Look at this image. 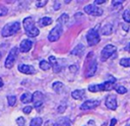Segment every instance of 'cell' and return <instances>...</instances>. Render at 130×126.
I'll return each instance as SVG.
<instances>
[{"label":"cell","instance_id":"36","mask_svg":"<svg viewBox=\"0 0 130 126\" xmlns=\"http://www.w3.org/2000/svg\"><path fill=\"white\" fill-rule=\"evenodd\" d=\"M105 1L106 0H94V5H96V4H103V3H105Z\"/></svg>","mask_w":130,"mask_h":126},{"label":"cell","instance_id":"4","mask_svg":"<svg viewBox=\"0 0 130 126\" xmlns=\"http://www.w3.org/2000/svg\"><path fill=\"white\" fill-rule=\"evenodd\" d=\"M18 52H19V50H18L17 47H13V48L9 51V53H8V55H7V58H6V60H5V67H6V68L9 69V68H11V67L13 66V64H14L16 58H17Z\"/></svg>","mask_w":130,"mask_h":126},{"label":"cell","instance_id":"17","mask_svg":"<svg viewBox=\"0 0 130 126\" xmlns=\"http://www.w3.org/2000/svg\"><path fill=\"white\" fill-rule=\"evenodd\" d=\"M84 96H85L84 89H76V90H73L71 92V97L75 100H81L84 98Z\"/></svg>","mask_w":130,"mask_h":126},{"label":"cell","instance_id":"21","mask_svg":"<svg viewBox=\"0 0 130 126\" xmlns=\"http://www.w3.org/2000/svg\"><path fill=\"white\" fill-rule=\"evenodd\" d=\"M83 50H84V46L82 44H78L72 51H71V54L73 55H77V56H80L82 53H83Z\"/></svg>","mask_w":130,"mask_h":126},{"label":"cell","instance_id":"35","mask_svg":"<svg viewBox=\"0 0 130 126\" xmlns=\"http://www.w3.org/2000/svg\"><path fill=\"white\" fill-rule=\"evenodd\" d=\"M69 70H70V72L75 73V72L77 71V66H76V65H70V66H69Z\"/></svg>","mask_w":130,"mask_h":126},{"label":"cell","instance_id":"39","mask_svg":"<svg viewBox=\"0 0 130 126\" xmlns=\"http://www.w3.org/2000/svg\"><path fill=\"white\" fill-rule=\"evenodd\" d=\"M3 86V80H2V78L0 77V87H2Z\"/></svg>","mask_w":130,"mask_h":126},{"label":"cell","instance_id":"22","mask_svg":"<svg viewBox=\"0 0 130 126\" xmlns=\"http://www.w3.org/2000/svg\"><path fill=\"white\" fill-rule=\"evenodd\" d=\"M112 32H113V26H112V24H110V23H107V24H105V25L102 27V34L105 35V36L111 35Z\"/></svg>","mask_w":130,"mask_h":126},{"label":"cell","instance_id":"34","mask_svg":"<svg viewBox=\"0 0 130 126\" xmlns=\"http://www.w3.org/2000/svg\"><path fill=\"white\" fill-rule=\"evenodd\" d=\"M47 4V1L46 0H44V1H39V2H37V7H43V6H45Z\"/></svg>","mask_w":130,"mask_h":126},{"label":"cell","instance_id":"18","mask_svg":"<svg viewBox=\"0 0 130 126\" xmlns=\"http://www.w3.org/2000/svg\"><path fill=\"white\" fill-rule=\"evenodd\" d=\"M52 22H53L52 18H51V17H48V16H44V17L40 18L39 21H38V23H39L40 26H46V25L51 24Z\"/></svg>","mask_w":130,"mask_h":126},{"label":"cell","instance_id":"27","mask_svg":"<svg viewBox=\"0 0 130 126\" xmlns=\"http://www.w3.org/2000/svg\"><path fill=\"white\" fill-rule=\"evenodd\" d=\"M120 65L124 67H130V58H122L120 60Z\"/></svg>","mask_w":130,"mask_h":126},{"label":"cell","instance_id":"32","mask_svg":"<svg viewBox=\"0 0 130 126\" xmlns=\"http://www.w3.org/2000/svg\"><path fill=\"white\" fill-rule=\"evenodd\" d=\"M31 110H32V107L31 106H26V107H24L22 109V111H23L24 114H29L31 112Z\"/></svg>","mask_w":130,"mask_h":126},{"label":"cell","instance_id":"13","mask_svg":"<svg viewBox=\"0 0 130 126\" xmlns=\"http://www.w3.org/2000/svg\"><path fill=\"white\" fill-rule=\"evenodd\" d=\"M18 71L24 74H34L36 73V69L31 65H26V64H19L18 65Z\"/></svg>","mask_w":130,"mask_h":126},{"label":"cell","instance_id":"37","mask_svg":"<svg viewBox=\"0 0 130 126\" xmlns=\"http://www.w3.org/2000/svg\"><path fill=\"white\" fill-rule=\"evenodd\" d=\"M116 123H117V120H116L115 118H113V119L111 120V124H110V126H115Z\"/></svg>","mask_w":130,"mask_h":126},{"label":"cell","instance_id":"33","mask_svg":"<svg viewBox=\"0 0 130 126\" xmlns=\"http://www.w3.org/2000/svg\"><path fill=\"white\" fill-rule=\"evenodd\" d=\"M7 12H8L7 8H5V7L0 8V16H3V15H5V14H7Z\"/></svg>","mask_w":130,"mask_h":126},{"label":"cell","instance_id":"2","mask_svg":"<svg viewBox=\"0 0 130 126\" xmlns=\"http://www.w3.org/2000/svg\"><path fill=\"white\" fill-rule=\"evenodd\" d=\"M115 87V81H105L101 84H90L88 89L91 92L96 91H104V90H111Z\"/></svg>","mask_w":130,"mask_h":126},{"label":"cell","instance_id":"9","mask_svg":"<svg viewBox=\"0 0 130 126\" xmlns=\"http://www.w3.org/2000/svg\"><path fill=\"white\" fill-rule=\"evenodd\" d=\"M96 69H98V64H96V60L93 58L89 64L86 66V69H85V77H91L95 74L96 72Z\"/></svg>","mask_w":130,"mask_h":126},{"label":"cell","instance_id":"40","mask_svg":"<svg viewBox=\"0 0 130 126\" xmlns=\"http://www.w3.org/2000/svg\"><path fill=\"white\" fill-rule=\"evenodd\" d=\"M1 57H2V55H1V53H0V59H1Z\"/></svg>","mask_w":130,"mask_h":126},{"label":"cell","instance_id":"24","mask_svg":"<svg viewBox=\"0 0 130 126\" xmlns=\"http://www.w3.org/2000/svg\"><path fill=\"white\" fill-rule=\"evenodd\" d=\"M42 124H43V119L40 118V117L34 118V119L30 121V123H29L30 126H41Z\"/></svg>","mask_w":130,"mask_h":126},{"label":"cell","instance_id":"5","mask_svg":"<svg viewBox=\"0 0 130 126\" xmlns=\"http://www.w3.org/2000/svg\"><path fill=\"white\" fill-rule=\"evenodd\" d=\"M62 34H63V25L60 23H57V25L55 27H53L51 29V32L49 33L48 40L50 42H56L57 40H59V38L61 37Z\"/></svg>","mask_w":130,"mask_h":126},{"label":"cell","instance_id":"20","mask_svg":"<svg viewBox=\"0 0 130 126\" xmlns=\"http://www.w3.org/2000/svg\"><path fill=\"white\" fill-rule=\"evenodd\" d=\"M52 87H53V89H54L57 93H61L62 90H63V88H64V84H63L61 81H55V82L53 83Z\"/></svg>","mask_w":130,"mask_h":126},{"label":"cell","instance_id":"12","mask_svg":"<svg viewBox=\"0 0 130 126\" xmlns=\"http://www.w3.org/2000/svg\"><path fill=\"white\" fill-rule=\"evenodd\" d=\"M106 107L110 110H116L117 109V98L114 94H109L106 98Z\"/></svg>","mask_w":130,"mask_h":126},{"label":"cell","instance_id":"8","mask_svg":"<svg viewBox=\"0 0 130 126\" xmlns=\"http://www.w3.org/2000/svg\"><path fill=\"white\" fill-rule=\"evenodd\" d=\"M117 48L114 46V45H107L104 47V49L102 50V53H101V58H102V61H106L108 58H110L115 52H116Z\"/></svg>","mask_w":130,"mask_h":126},{"label":"cell","instance_id":"6","mask_svg":"<svg viewBox=\"0 0 130 126\" xmlns=\"http://www.w3.org/2000/svg\"><path fill=\"white\" fill-rule=\"evenodd\" d=\"M86 40H87L88 46H94L100 42V34L98 33L96 29L91 28L88 30L86 35Z\"/></svg>","mask_w":130,"mask_h":126},{"label":"cell","instance_id":"38","mask_svg":"<svg viewBox=\"0 0 130 126\" xmlns=\"http://www.w3.org/2000/svg\"><path fill=\"white\" fill-rule=\"evenodd\" d=\"M125 50H126V51H128V52H130V43L125 47Z\"/></svg>","mask_w":130,"mask_h":126},{"label":"cell","instance_id":"23","mask_svg":"<svg viewBox=\"0 0 130 126\" xmlns=\"http://www.w3.org/2000/svg\"><path fill=\"white\" fill-rule=\"evenodd\" d=\"M68 19H69V16H68V14H67V13H62V14L60 15V17L58 18L57 22L63 25V24H65V23L68 21Z\"/></svg>","mask_w":130,"mask_h":126},{"label":"cell","instance_id":"29","mask_svg":"<svg viewBox=\"0 0 130 126\" xmlns=\"http://www.w3.org/2000/svg\"><path fill=\"white\" fill-rule=\"evenodd\" d=\"M116 91H117L118 93H120V94H124V93L127 92V88H126L125 86H123V85H118V86L116 87Z\"/></svg>","mask_w":130,"mask_h":126},{"label":"cell","instance_id":"11","mask_svg":"<svg viewBox=\"0 0 130 126\" xmlns=\"http://www.w3.org/2000/svg\"><path fill=\"white\" fill-rule=\"evenodd\" d=\"M99 105H100V101H99V100H87V101H85L83 104L80 105V110L86 111V110L94 109V108L98 107Z\"/></svg>","mask_w":130,"mask_h":126},{"label":"cell","instance_id":"15","mask_svg":"<svg viewBox=\"0 0 130 126\" xmlns=\"http://www.w3.org/2000/svg\"><path fill=\"white\" fill-rule=\"evenodd\" d=\"M49 63L51 64V66L53 67V71L55 72V73H57V72H60V70H61V67L59 66V64H58V62H57V59L54 57V56H50L49 57Z\"/></svg>","mask_w":130,"mask_h":126},{"label":"cell","instance_id":"10","mask_svg":"<svg viewBox=\"0 0 130 126\" xmlns=\"http://www.w3.org/2000/svg\"><path fill=\"white\" fill-rule=\"evenodd\" d=\"M44 99H45V97H44V94H43L41 91H39V90L35 91L34 94H32V103H34V107H35L36 109L40 108V107L43 105Z\"/></svg>","mask_w":130,"mask_h":126},{"label":"cell","instance_id":"1","mask_svg":"<svg viewBox=\"0 0 130 126\" xmlns=\"http://www.w3.org/2000/svg\"><path fill=\"white\" fill-rule=\"evenodd\" d=\"M22 24H23V27H24V30H25V34L28 36V37H37L39 34H40V30L39 28L35 25V21L32 19V17H25L22 21Z\"/></svg>","mask_w":130,"mask_h":126},{"label":"cell","instance_id":"19","mask_svg":"<svg viewBox=\"0 0 130 126\" xmlns=\"http://www.w3.org/2000/svg\"><path fill=\"white\" fill-rule=\"evenodd\" d=\"M20 101H21L23 104H28V103L32 102V94H31L30 92H24V93L21 94Z\"/></svg>","mask_w":130,"mask_h":126},{"label":"cell","instance_id":"26","mask_svg":"<svg viewBox=\"0 0 130 126\" xmlns=\"http://www.w3.org/2000/svg\"><path fill=\"white\" fill-rule=\"evenodd\" d=\"M7 101H8V105L10 107H13L16 103V97L15 96H8L7 97Z\"/></svg>","mask_w":130,"mask_h":126},{"label":"cell","instance_id":"25","mask_svg":"<svg viewBox=\"0 0 130 126\" xmlns=\"http://www.w3.org/2000/svg\"><path fill=\"white\" fill-rule=\"evenodd\" d=\"M40 68H41L42 70H45V71H47V70H49V69L51 68V64H50L48 61L42 60V61L40 62Z\"/></svg>","mask_w":130,"mask_h":126},{"label":"cell","instance_id":"30","mask_svg":"<svg viewBox=\"0 0 130 126\" xmlns=\"http://www.w3.org/2000/svg\"><path fill=\"white\" fill-rule=\"evenodd\" d=\"M112 5H113V7H114L115 9H117V10H118L119 8H121V7H122L123 3H122V1H113Z\"/></svg>","mask_w":130,"mask_h":126},{"label":"cell","instance_id":"14","mask_svg":"<svg viewBox=\"0 0 130 126\" xmlns=\"http://www.w3.org/2000/svg\"><path fill=\"white\" fill-rule=\"evenodd\" d=\"M31 47H32V42L30 40H27L26 39V40H23L20 43V45H19V51L22 52V53H26V52H28L31 49Z\"/></svg>","mask_w":130,"mask_h":126},{"label":"cell","instance_id":"16","mask_svg":"<svg viewBox=\"0 0 130 126\" xmlns=\"http://www.w3.org/2000/svg\"><path fill=\"white\" fill-rule=\"evenodd\" d=\"M71 125V122L68 118H65V117H61L57 120L56 123H54L53 126H70Z\"/></svg>","mask_w":130,"mask_h":126},{"label":"cell","instance_id":"31","mask_svg":"<svg viewBox=\"0 0 130 126\" xmlns=\"http://www.w3.org/2000/svg\"><path fill=\"white\" fill-rule=\"evenodd\" d=\"M24 118L23 117H18L17 119H16V124H17V126H24Z\"/></svg>","mask_w":130,"mask_h":126},{"label":"cell","instance_id":"3","mask_svg":"<svg viewBox=\"0 0 130 126\" xmlns=\"http://www.w3.org/2000/svg\"><path fill=\"white\" fill-rule=\"evenodd\" d=\"M19 28H20V23L18 21H14V22L7 23L6 25H4V27L1 30V34L3 37H10L14 35L15 33H17Z\"/></svg>","mask_w":130,"mask_h":126},{"label":"cell","instance_id":"7","mask_svg":"<svg viewBox=\"0 0 130 126\" xmlns=\"http://www.w3.org/2000/svg\"><path fill=\"white\" fill-rule=\"evenodd\" d=\"M84 12L89 14V15H93V16H101L103 14V9L98 7L94 4H88L84 6Z\"/></svg>","mask_w":130,"mask_h":126},{"label":"cell","instance_id":"28","mask_svg":"<svg viewBox=\"0 0 130 126\" xmlns=\"http://www.w3.org/2000/svg\"><path fill=\"white\" fill-rule=\"evenodd\" d=\"M123 19L126 21V22H129L130 23V9H126L123 13Z\"/></svg>","mask_w":130,"mask_h":126},{"label":"cell","instance_id":"41","mask_svg":"<svg viewBox=\"0 0 130 126\" xmlns=\"http://www.w3.org/2000/svg\"><path fill=\"white\" fill-rule=\"evenodd\" d=\"M126 126H130V124H127V125H126Z\"/></svg>","mask_w":130,"mask_h":126}]
</instances>
